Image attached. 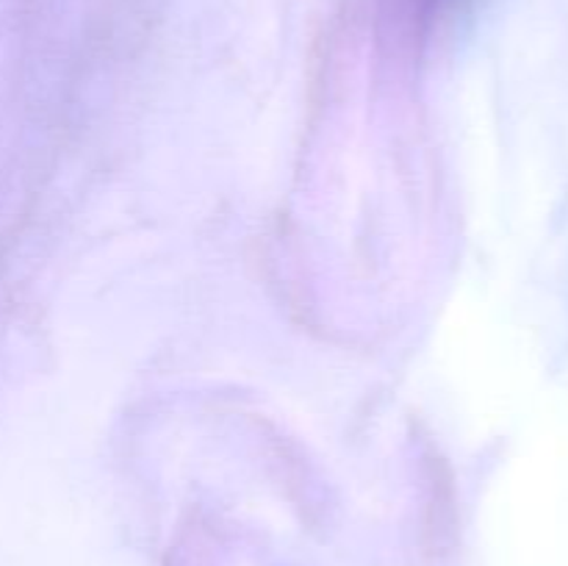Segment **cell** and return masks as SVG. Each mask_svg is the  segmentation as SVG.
I'll list each match as a JSON object with an SVG mask.
<instances>
[{
	"label": "cell",
	"mask_w": 568,
	"mask_h": 566,
	"mask_svg": "<svg viewBox=\"0 0 568 566\" xmlns=\"http://www.w3.org/2000/svg\"><path fill=\"white\" fill-rule=\"evenodd\" d=\"M394 14L414 31H425L433 22L442 20L458 0H388Z\"/></svg>",
	"instance_id": "cell-1"
}]
</instances>
